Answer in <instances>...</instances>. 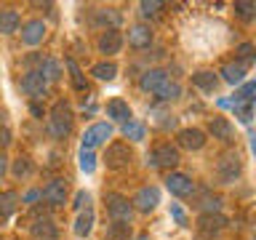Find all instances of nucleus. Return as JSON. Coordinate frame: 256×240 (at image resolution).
<instances>
[{"label":"nucleus","instance_id":"nucleus-1","mask_svg":"<svg viewBox=\"0 0 256 240\" xmlns=\"http://www.w3.org/2000/svg\"><path fill=\"white\" fill-rule=\"evenodd\" d=\"M72 123H75V112L67 102H56L51 110V118H48V128H51V136L56 139H64L72 131Z\"/></svg>","mask_w":256,"mask_h":240},{"label":"nucleus","instance_id":"nucleus-2","mask_svg":"<svg viewBox=\"0 0 256 240\" xmlns=\"http://www.w3.org/2000/svg\"><path fill=\"white\" fill-rule=\"evenodd\" d=\"M104 208H107V214L112 216V222H126V224H131L134 206L128 203V198L118 195V192H107V195H104Z\"/></svg>","mask_w":256,"mask_h":240},{"label":"nucleus","instance_id":"nucleus-3","mask_svg":"<svg viewBox=\"0 0 256 240\" xmlns=\"http://www.w3.org/2000/svg\"><path fill=\"white\" fill-rule=\"evenodd\" d=\"M179 160H182L179 147H174V144H158V147L147 155V163L152 168H176Z\"/></svg>","mask_w":256,"mask_h":240},{"label":"nucleus","instance_id":"nucleus-4","mask_svg":"<svg viewBox=\"0 0 256 240\" xmlns=\"http://www.w3.org/2000/svg\"><path fill=\"white\" fill-rule=\"evenodd\" d=\"M131 158H134L131 147L123 144V142H115V144L107 147V152H104V166H107L110 171H120V168H126L128 163H131Z\"/></svg>","mask_w":256,"mask_h":240},{"label":"nucleus","instance_id":"nucleus-5","mask_svg":"<svg viewBox=\"0 0 256 240\" xmlns=\"http://www.w3.org/2000/svg\"><path fill=\"white\" fill-rule=\"evenodd\" d=\"M240 171H243V163H240L238 152H227V155H222V160L216 163V176H219L224 184L235 182L240 176Z\"/></svg>","mask_w":256,"mask_h":240},{"label":"nucleus","instance_id":"nucleus-6","mask_svg":"<svg viewBox=\"0 0 256 240\" xmlns=\"http://www.w3.org/2000/svg\"><path fill=\"white\" fill-rule=\"evenodd\" d=\"M158 203H160V190H158V187H152V184L142 187V190L134 195V200H131V206L136 208V211H142V214L155 211Z\"/></svg>","mask_w":256,"mask_h":240},{"label":"nucleus","instance_id":"nucleus-7","mask_svg":"<svg viewBox=\"0 0 256 240\" xmlns=\"http://www.w3.org/2000/svg\"><path fill=\"white\" fill-rule=\"evenodd\" d=\"M19 86H22V91H24V94L35 96V99H40V96H46V91H48V83L43 80V75H40L38 70L24 72L22 80H19Z\"/></svg>","mask_w":256,"mask_h":240},{"label":"nucleus","instance_id":"nucleus-8","mask_svg":"<svg viewBox=\"0 0 256 240\" xmlns=\"http://www.w3.org/2000/svg\"><path fill=\"white\" fill-rule=\"evenodd\" d=\"M166 187H168V192H171V195H176V198H187V195H192V192H195V182H192L187 174L174 171V174H168Z\"/></svg>","mask_w":256,"mask_h":240},{"label":"nucleus","instance_id":"nucleus-9","mask_svg":"<svg viewBox=\"0 0 256 240\" xmlns=\"http://www.w3.org/2000/svg\"><path fill=\"white\" fill-rule=\"evenodd\" d=\"M107 139H112V126L110 123H96L83 134V144H80V147L94 150V147H99V144H104Z\"/></svg>","mask_w":256,"mask_h":240},{"label":"nucleus","instance_id":"nucleus-10","mask_svg":"<svg viewBox=\"0 0 256 240\" xmlns=\"http://www.w3.org/2000/svg\"><path fill=\"white\" fill-rule=\"evenodd\" d=\"M40 192H43V200H46V203L51 206V208L67 203V182H64V179H54V182H48Z\"/></svg>","mask_w":256,"mask_h":240},{"label":"nucleus","instance_id":"nucleus-11","mask_svg":"<svg viewBox=\"0 0 256 240\" xmlns=\"http://www.w3.org/2000/svg\"><path fill=\"white\" fill-rule=\"evenodd\" d=\"M96 46H99V54L115 56V54H120V48H123V35H120L118 30H104Z\"/></svg>","mask_w":256,"mask_h":240},{"label":"nucleus","instance_id":"nucleus-12","mask_svg":"<svg viewBox=\"0 0 256 240\" xmlns=\"http://www.w3.org/2000/svg\"><path fill=\"white\" fill-rule=\"evenodd\" d=\"M176 142H179V147H184V150H203L206 134L200 131V128H182V131L176 134Z\"/></svg>","mask_w":256,"mask_h":240},{"label":"nucleus","instance_id":"nucleus-13","mask_svg":"<svg viewBox=\"0 0 256 240\" xmlns=\"http://www.w3.org/2000/svg\"><path fill=\"white\" fill-rule=\"evenodd\" d=\"M150 43H152L150 24H134V27L128 30V46H131V48L142 51V48H150Z\"/></svg>","mask_w":256,"mask_h":240},{"label":"nucleus","instance_id":"nucleus-14","mask_svg":"<svg viewBox=\"0 0 256 240\" xmlns=\"http://www.w3.org/2000/svg\"><path fill=\"white\" fill-rule=\"evenodd\" d=\"M168 80V75H166V70H158V67H152V70H147L144 75L139 78V88L144 94H155L160 86H163Z\"/></svg>","mask_w":256,"mask_h":240},{"label":"nucleus","instance_id":"nucleus-15","mask_svg":"<svg viewBox=\"0 0 256 240\" xmlns=\"http://www.w3.org/2000/svg\"><path fill=\"white\" fill-rule=\"evenodd\" d=\"M43 38H46V24H43V19H30V22L22 27V40H24L27 46L43 43Z\"/></svg>","mask_w":256,"mask_h":240},{"label":"nucleus","instance_id":"nucleus-16","mask_svg":"<svg viewBox=\"0 0 256 240\" xmlns=\"http://www.w3.org/2000/svg\"><path fill=\"white\" fill-rule=\"evenodd\" d=\"M224 227H227V219H224L222 214H203L198 219V230L203 232V235H219Z\"/></svg>","mask_w":256,"mask_h":240},{"label":"nucleus","instance_id":"nucleus-17","mask_svg":"<svg viewBox=\"0 0 256 240\" xmlns=\"http://www.w3.org/2000/svg\"><path fill=\"white\" fill-rule=\"evenodd\" d=\"M32 238L35 240H59V230H56V224L48 219H38L32 224Z\"/></svg>","mask_w":256,"mask_h":240},{"label":"nucleus","instance_id":"nucleus-18","mask_svg":"<svg viewBox=\"0 0 256 240\" xmlns=\"http://www.w3.org/2000/svg\"><path fill=\"white\" fill-rule=\"evenodd\" d=\"M19 24H22L19 11H14V8L0 11V35H14V32L19 30Z\"/></svg>","mask_w":256,"mask_h":240},{"label":"nucleus","instance_id":"nucleus-19","mask_svg":"<svg viewBox=\"0 0 256 240\" xmlns=\"http://www.w3.org/2000/svg\"><path fill=\"white\" fill-rule=\"evenodd\" d=\"M208 131H211L214 139L232 142V123H230L227 118H211V123H208Z\"/></svg>","mask_w":256,"mask_h":240},{"label":"nucleus","instance_id":"nucleus-20","mask_svg":"<svg viewBox=\"0 0 256 240\" xmlns=\"http://www.w3.org/2000/svg\"><path fill=\"white\" fill-rule=\"evenodd\" d=\"M192 83H195V88H200V91L214 94L216 86H219V78H216L211 70H200V72H195V75H192Z\"/></svg>","mask_w":256,"mask_h":240},{"label":"nucleus","instance_id":"nucleus-21","mask_svg":"<svg viewBox=\"0 0 256 240\" xmlns=\"http://www.w3.org/2000/svg\"><path fill=\"white\" fill-rule=\"evenodd\" d=\"M222 80L224 83H230V86H240L246 80V67H240L238 62H230V64H224L222 67Z\"/></svg>","mask_w":256,"mask_h":240},{"label":"nucleus","instance_id":"nucleus-22","mask_svg":"<svg viewBox=\"0 0 256 240\" xmlns=\"http://www.w3.org/2000/svg\"><path fill=\"white\" fill-rule=\"evenodd\" d=\"M107 118L118 120V123H128V120H131V107H128V102L112 99V102L107 104Z\"/></svg>","mask_w":256,"mask_h":240},{"label":"nucleus","instance_id":"nucleus-23","mask_svg":"<svg viewBox=\"0 0 256 240\" xmlns=\"http://www.w3.org/2000/svg\"><path fill=\"white\" fill-rule=\"evenodd\" d=\"M94 222H96V216H94V208H86V211H80V216L75 219V235H78V238H86V235H91V230H94Z\"/></svg>","mask_w":256,"mask_h":240},{"label":"nucleus","instance_id":"nucleus-24","mask_svg":"<svg viewBox=\"0 0 256 240\" xmlns=\"http://www.w3.org/2000/svg\"><path fill=\"white\" fill-rule=\"evenodd\" d=\"M235 62L246 70L251 67V64H256V46L254 43H240L235 48Z\"/></svg>","mask_w":256,"mask_h":240},{"label":"nucleus","instance_id":"nucleus-25","mask_svg":"<svg viewBox=\"0 0 256 240\" xmlns=\"http://www.w3.org/2000/svg\"><path fill=\"white\" fill-rule=\"evenodd\" d=\"M40 75H43L46 83H56V80L62 78V64L56 59H43V64H40Z\"/></svg>","mask_w":256,"mask_h":240},{"label":"nucleus","instance_id":"nucleus-26","mask_svg":"<svg viewBox=\"0 0 256 240\" xmlns=\"http://www.w3.org/2000/svg\"><path fill=\"white\" fill-rule=\"evenodd\" d=\"M91 75L96 80H115L118 75V64L115 62H96L91 67Z\"/></svg>","mask_w":256,"mask_h":240},{"label":"nucleus","instance_id":"nucleus-27","mask_svg":"<svg viewBox=\"0 0 256 240\" xmlns=\"http://www.w3.org/2000/svg\"><path fill=\"white\" fill-rule=\"evenodd\" d=\"M230 102H235V104H256V80H251V83H243L238 88V94H235V99H230Z\"/></svg>","mask_w":256,"mask_h":240},{"label":"nucleus","instance_id":"nucleus-28","mask_svg":"<svg viewBox=\"0 0 256 240\" xmlns=\"http://www.w3.org/2000/svg\"><path fill=\"white\" fill-rule=\"evenodd\" d=\"M155 96L160 102H174V99H179V96H182V86L176 83V80H166V83L155 91Z\"/></svg>","mask_w":256,"mask_h":240},{"label":"nucleus","instance_id":"nucleus-29","mask_svg":"<svg viewBox=\"0 0 256 240\" xmlns=\"http://www.w3.org/2000/svg\"><path fill=\"white\" fill-rule=\"evenodd\" d=\"M22 203V198H19V192H14V190H8L0 195V216H11L16 211V206Z\"/></svg>","mask_w":256,"mask_h":240},{"label":"nucleus","instance_id":"nucleus-30","mask_svg":"<svg viewBox=\"0 0 256 240\" xmlns=\"http://www.w3.org/2000/svg\"><path fill=\"white\" fill-rule=\"evenodd\" d=\"M232 8H235V16L240 22H254L256 19V3H251V0H238Z\"/></svg>","mask_w":256,"mask_h":240},{"label":"nucleus","instance_id":"nucleus-31","mask_svg":"<svg viewBox=\"0 0 256 240\" xmlns=\"http://www.w3.org/2000/svg\"><path fill=\"white\" fill-rule=\"evenodd\" d=\"M128 238H131V224L126 222L107 224V240H128Z\"/></svg>","mask_w":256,"mask_h":240},{"label":"nucleus","instance_id":"nucleus-32","mask_svg":"<svg viewBox=\"0 0 256 240\" xmlns=\"http://www.w3.org/2000/svg\"><path fill=\"white\" fill-rule=\"evenodd\" d=\"M144 134H147V128H144L142 123H136V120H128V123H123V136L131 142H144Z\"/></svg>","mask_w":256,"mask_h":240},{"label":"nucleus","instance_id":"nucleus-33","mask_svg":"<svg viewBox=\"0 0 256 240\" xmlns=\"http://www.w3.org/2000/svg\"><path fill=\"white\" fill-rule=\"evenodd\" d=\"M78 160H80V171H83V174H94L96 171V155H94V150H83V147H80Z\"/></svg>","mask_w":256,"mask_h":240},{"label":"nucleus","instance_id":"nucleus-34","mask_svg":"<svg viewBox=\"0 0 256 240\" xmlns=\"http://www.w3.org/2000/svg\"><path fill=\"white\" fill-rule=\"evenodd\" d=\"M142 16L144 19H158L160 11H163V3L160 0H142Z\"/></svg>","mask_w":256,"mask_h":240},{"label":"nucleus","instance_id":"nucleus-35","mask_svg":"<svg viewBox=\"0 0 256 240\" xmlns=\"http://www.w3.org/2000/svg\"><path fill=\"white\" fill-rule=\"evenodd\" d=\"M11 171H14L16 179H24V176H30L32 171H35V166H32L30 158H16V163H14Z\"/></svg>","mask_w":256,"mask_h":240},{"label":"nucleus","instance_id":"nucleus-36","mask_svg":"<svg viewBox=\"0 0 256 240\" xmlns=\"http://www.w3.org/2000/svg\"><path fill=\"white\" fill-rule=\"evenodd\" d=\"M67 67L72 72V86H75V91H86L88 83H86V78H83V72H80V67L75 64V59H67Z\"/></svg>","mask_w":256,"mask_h":240},{"label":"nucleus","instance_id":"nucleus-37","mask_svg":"<svg viewBox=\"0 0 256 240\" xmlns=\"http://www.w3.org/2000/svg\"><path fill=\"white\" fill-rule=\"evenodd\" d=\"M99 22L102 24H112V30L120 24V14L115 11V8H104V11H99Z\"/></svg>","mask_w":256,"mask_h":240},{"label":"nucleus","instance_id":"nucleus-38","mask_svg":"<svg viewBox=\"0 0 256 240\" xmlns=\"http://www.w3.org/2000/svg\"><path fill=\"white\" fill-rule=\"evenodd\" d=\"M200 208H203V214H219L222 200H219V198H206L203 203H200Z\"/></svg>","mask_w":256,"mask_h":240},{"label":"nucleus","instance_id":"nucleus-39","mask_svg":"<svg viewBox=\"0 0 256 240\" xmlns=\"http://www.w3.org/2000/svg\"><path fill=\"white\" fill-rule=\"evenodd\" d=\"M171 216H174V219H176V224H182V227H187V214H184L182 211V206L179 203H171Z\"/></svg>","mask_w":256,"mask_h":240},{"label":"nucleus","instance_id":"nucleus-40","mask_svg":"<svg viewBox=\"0 0 256 240\" xmlns=\"http://www.w3.org/2000/svg\"><path fill=\"white\" fill-rule=\"evenodd\" d=\"M11 142H14V134H11V128L0 126V150H6Z\"/></svg>","mask_w":256,"mask_h":240},{"label":"nucleus","instance_id":"nucleus-41","mask_svg":"<svg viewBox=\"0 0 256 240\" xmlns=\"http://www.w3.org/2000/svg\"><path fill=\"white\" fill-rule=\"evenodd\" d=\"M86 203H88V192H86V190H80L78 195H75V203H72V206H75L78 211H83V206H86Z\"/></svg>","mask_w":256,"mask_h":240},{"label":"nucleus","instance_id":"nucleus-42","mask_svg":"<svg viewBox=\"0 0 256 240\" xmlns=\"http://www.w3.org/2000/svg\"><path fill=\"white\" fill-rule=\"evenodd\" d=\"M43 198V192L40 190H30V192H24V198H22V203H35V200Z\"/></svg>","mask_w":256,"mask_h":240},{"label":"nucleus","instance_id":"nucleus-43","mask_svg":"<svg viewBox=\"0 0 256 240\" xmlns=\"http://www.w3.org/2000/svg\"><path fill=\"white\" fill-rule=\"evenodd\" d=\"M6 171H8V158L3 155V152H0V179H3Z\"/></svg>","mask_w":256,"mask_h":240},{"label":"nucleus","instance_id":"nucleus-44","mask_svg":"<svg viewBox=\"0 0 256 240\" xmlns=\"http://www.w3.org/2000/svg\"><path fill=\"white\" fill-rule=\"evenodd\" d=\"M30 110H32V115H35V118H43V112H46L43 107H40V104H32Z\"/></svg>","mask_w":256,"mask_h":240},{"label":"nucleus","instance_id":"nucleus-45","mask_svg":"<svg viewBox=\"0 0 256 240\" xmlns=\"http://www.w3.org/2000/svg\"><path fill=\"white\" fill-rule=\"evenodd\" d=\"M248 139H251V152L256 155V131H251V134H248Z\"/></svg>","mask_w":256,"mask_h":240},{"label":"nucleus","instance_id":"nucleus-46","mask_svg":"<svg viewBox=\"0 0 256 240\" xmlns=\"http://www.w3.org/2000/svg\"><path fill=\"white\" fill-rule=\"evenodd\" d=\"M134 240H150V235H136Z\"/></svg>","mask_w":256,"mask_h":240},{"label":"nucleus","instance_id":"nucleus-47","mask_svg":"<svg viewBox=\"0 0 256 240\" xmlns=\"http://www.w3.org/2000/svg\"><path fill=\"white\" fill-rule=\"evenodd\" d=\"M0 118H3V112H0Z\"/></svg>","mask_w":256,"mask_h":240}]
</instances>
